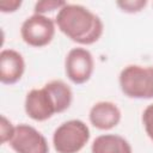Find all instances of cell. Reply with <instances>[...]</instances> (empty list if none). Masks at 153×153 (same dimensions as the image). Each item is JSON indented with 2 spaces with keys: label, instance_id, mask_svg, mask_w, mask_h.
Masks as SVG:
<instances>
[{
  "label": "cell",
  "instance_id": "1",
  "mask_svg": "<svg viewBox=\"0 0 153 153\" xmlns=\"http://www.w3.org/2000/svg\"><path fill=\"white\" fill-rule=\"evenodd\" d=\"M55 23L65 36L82 45L96 43L104 30L103 22L97 14L75 4H66L57 12Z\"/></svg>",
  "mask_w": 153,
  "mask_h": 153
},
{
  "label": "cell",
  "instance_id": "2",
  "mask_svg": "<svg viewBox=\"0 0 153 153\" xmlns=\"http://www.w3.org/2000/svg\"><path fill=\"white\" fill-rule=\"evenodd\" d=\"M73 99L71 87L62 80H51L41 88L31 90L24 103L26 115L33 121L42 122L55 114L66 111Z\"/></svg>",
  "mask_w": 153,
  "mask_h": 153
},
{
  "label": "cell",
  "instance_id": "3",
  "mask_svg": "<svg viewBox=\"0 0 153 153\" xmlns=\"http://www.w3.org/2000/svg\"><path fill=\"white\" fill-rule=\"evenodd\" d=\"M121 91L129 98H153V67L129 65L124 67L118 76Z\"/></svg>",
  "mask_w": 153,
  "mask_h": 153
},
{
  "label": "cell",
  "instance_id": "4",
  "mask_svg": "<svg viewBox=\"0 0 153 153\" xmlns=\"http://www.w3.org/2000/svg\"><path fill=\"white\" fill-rule=\"evenodd\" d=\"M90 129L80 120L61 123L53 134V145L57 153H78L90 140Z\"/></svg>",
  "mask_w": 153,
  "mask_h": 153
},
{
  "label": "cell",
  "instance_id": "5",
  "mask_svg": "<svg viewBox=\"0 0 153 153\" xmlns=\"http://www.w3.org/2000/svg\"><path fill=\"white\" fill-rule=\"evenodd\" d=\"M55 30V22L51 18L35 13L23 22L20 36L27 45L42 48L53 41Z\"/></svg>",
  "mask_w": 153,
  "mask_h": 153
},
{
  "label": "cell",
  "instance_id": "6",
  "mask_svg": "<svg viewBox=\"0 0 153 153\" xmlns=\"http://www.w3.org/2000/svg\"><path fill=\"white\" fill-rule=\"evenodd\" d=\"M94 69L92 54L85 48H73L65 60V72L67 78L75 85L85 84L90 80Z\"/></svg>",
  "mask_w": 153,
  "mask_h": 153
},
{
  "label": "cell",
  "instance_id": "7",
  "mask_svg": "<svg viewBox=\"0 0 153 153\" xmlns=\"http://www.w3.org/2000/svg\"><path fill=\"white\" fill-rule=\"evenodd\" d=\"M8 143L16 153H49L47 139L36 128L25 123L14 128Z\"/></svg>",
  "mask_w": 153,
  "mask_h": 153
},
{
  "label": "cell",
  "instance_id": "8",
  "mask_svg": "<svg viewBox=\"0 0 153 153\" xmlns=\"http://www.w3.org/2000/svg\"><path fill=\"white\" fill-rule=\"evenodd\" d=\"M25 71V62L20 53L13 49H4L0 53V80L5 85L19 81Z\"/></svg>",
  "mask_w": 153,
  "mask_h": 153
},
{
  "label": "cell",
  "instance_id": "9",
  "mask_svg": "<svg viewBox=\"0 0 153 153\" xmlns=\"http://www.w3.org/2000/svg\"><path fill=\"white\" fill-rule=\"evenodd\" d=\"M88 118L94 128L99 130H110L120 123L121 110L115 103L102 100L93 104L90 110Z\"/></svg>",
  "mask_w": 153,
  "mask_h": 153
},
{
  "label": "cell",
  "instance_id": "10",
  "mask_svg": "<svg viewBox=\"0 0 153 153\" xmlns=\"http://www.w3.org/2000/svg\"><path fill=\"white\" fill-rule=\"evenodd\" d=\"M92 153H133L130 143L116 134H104L97 136L91 146Z\"/></svg>",
  "mask_w": 153,
  "mask_h": 153
},
{
  "label": "cell",
  "instance_id": "11",
  "mask_svg": "<svg viewBox=\"0 0 153 153\" xmlns=\"http://www.w3.org/2000/svg\"><path fill=\"white\" fill-rule=\"evenodd\" d=\"M67 2L65 1H57V0H42L36 2L35 5V13L36 14H43L47 12H53L55 10H61Z\"/></svg>",
  "mask_w": 153,
  "mask_h": 153
},
{
  "label": "cell",
  "instance_id": "12",
  "mask_svg": "<svg viewBox=\"0 0 153 153\" xmlns=\"http://www.w3.org/2000/svg\"><path fill=\"white\" fill-rule=\"evenodd\" d=\"M116 5L123 12L136 13L145 8V6L147 5V1L146 0H122V1H117Z\"/></svg>",
  "mask_w": 153,
  "mask_h": 153
},
{
  "label": "cell",
  "instance_id": "13",
  "mask_svg": "<svg viewBox=\"0 0 153 153\" xmlns=\"http://www.w3.org/2000/svg\"><path fill=\"white\" fill-rule=\"evenodd\" d=\"M142 123L147 136L153 141V104L146 106L142 112Z\"/></svg>",
  "mask_w": 153,
  "mask_h": 153
},
{
  "label": "cell",
  "instance_id": "14",
  "mask_svg": "<svg viewBox=\"0 0 153 153\" xmlns=\"http://www.w3.org/2000/svg\"><path fill=\"white\" fill-rule=\"evenodd\" d=\"M14 128L12 123L5 117L1 116V124H0V136H1V143H5L10 141L14 134Z\"/></svg>",
  "mask_w": 153,
  "mask_h": 153
},
{
  "label": "cell",
  "instance_id": "15",
  "mask_svg": "<svg viewBox=\"0 0 153 153\" xmlns=\"http://www.w3.org/2000/svg\"><path fill=\"white\" fill-rule=\"evenodd\" d=\"M22 1L20 0H4L0 1V11L4 13H10V12H14L18 10V7H20Z\"/></svg>",
  "mask_w": 153,
  "mask_h": 153
}]
</instances>
